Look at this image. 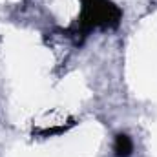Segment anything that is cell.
I'll use <instances>...</instances> for the list:
<instances>
[{
    "mask_svg": "<svg viewBox=\"0 0 157 157\" xmlns=\"http://www.w3.org/2000/svg\"><path fill=\"white\" fill-rule=\"evenodd\" d=\"M113 150H115V155L117 157H128L133 152V143H132V139L126 133H119L117 137H115Z\"/></svg>",
    "mask_w": 157,
    "mask_h": 157,
    "instance_id": "1",
    "label": "cell"
}]
</instances>
